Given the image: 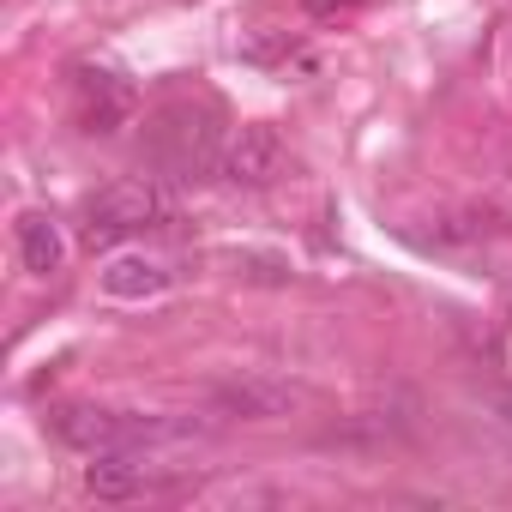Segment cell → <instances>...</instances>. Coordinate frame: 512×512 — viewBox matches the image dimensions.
I'll return each instance as SVG.
<instances>
[{
	"label": "cell",
	"mask_w": 512,
	"mask_h": 512,
	"mask_svg": "<svg viewBox=\"0 0 512 512\" xmlns=\"http://www.w3.org/2000/svg\"><path fill=\"white\" fill-rule=\"evenodd\" d=\"M223 151H229V139H223L211 103H199V109H193V103H175V109H163V115L151 121V157H157L169 175H181V181L223 175Z\"/></svg>",
	"instance_id": "6da1fadb"
},
{
	"label": "cell",
	"mask_w": 512,
	"mask_h": 512,
	"mask_svg": "<svg viewBox=\"0 0 512 512\" xmlns=\"http://www.w3.org/2000/svg\"><path fill=\"white\" fill-rule=\"evenodd\" d=\"M55 434L79 452H145V446H169L187 440L193 422H169V416H127V410H97V404H67L55 410Z\"/></svg>",
	"instance_id": "7a4b0ae2"
},
{
	"label": "cell",
	"mask_w": 512,
	"mask_h": 512,
	"mask_svg": "<svg viewBox=\"0 0 512 512\" xmlns=\"http://www.w3.org/2000/svg\"><path fill=\"white\" fill-rule=\"evenodd\" d=\"M169 217V193L151 181V175H127V181H109L97 199H91V223L85 235L91 241H115V235H133V229H151Z\"/></svg>",
	"instance_id": "3957f363"
},
{
	"label": "cell",
	"mask_w": 512,
	"mask_h": 512,
	"mask_svg": "<svg viewBox=\"0 0 512 512\" xmlns=\"http://www.w3.org/2000/svg\"><path fill=\"white\" fill-rule=\"evenodd\" d=\"M217 410L223 416H241V422H278L302 404V386L290 380H272V374H241V380H223L217 392Z\"/></svg>",
	"instance_id": "277c9868"
},
{
	"label": "cell",
	"mask_w": 512,
	"mask_h": 512,
	"mask_svg": "<svg viewBox=\"0 0 512 512\" xmlns=\"http://www.w3.org/2000/svg\"><path fill=\"white\" fill-rule=\"evenodd\" d=\"M278 169H284V139L266 121H247L223 151V175L235 187H266V181H278Z\"/></svg>",
	"instance_id": "5b68a950"
},
{
	"label": "cell",
	"mask_w": 512,
	"mask_h": 512,
	"mask_svg": "<svg viewBox=\"0 0 512 512\" xmlns=\"http://www.w3.org/2000/svg\"><path fill=\"white\" fill-rule=\"evenodd\" d=\"M97 284H103V296H115V302H151V296L169 290V266L151 260V253H115V260L97 272Z\"/></svg>",
	"instance_id": "8992f818"
},
{
	"label": "cell",
	"mask_w": 512,
	"mask_h": 512,
	"mask_svg": "<svg viewBox=\"0 0 512 512\" xmlns=\"http://www.w3.org/2000/svg\"><path fill=\"white\" fill-rule=\"evenodd\" d=\"M79 97H85V133H115L133 115V91L115 73H79Z\"/></svg>",
	"instance_id": "52a82bcc"
},
{
	"label": "cell",
	"mask_w": 512,
	"mask_h": 512,
	"mask_svg": "<svg viewBox=\"0 0 512 512\" xmlns=\"http://www.w3.org/2000/svg\"><path fill=\"white\" fill-rule=\"evenodd\" d=\"M139 452H91L85 464V494L97 500H139L145 494V470L133 464Z\"/></svg>",
	"instance_id": "ba28073f"
},
{
	"label": "cell",
	"mask_w": 512,
	"mask_h": 512,
	"mask_svg": "<svg viewBox=\"0 0 512 512\" xmlns=\"http://www.w3.org/2000/svg\"><path fill=\"white\" fill-rule=\"evenodd\" d=\"M19 260H25L31 278H55L67 266V241H61V229L43 211H25L19 217Z\"/></svg>",
	"instance_id": "9c48e42d"
}]
</instances>
